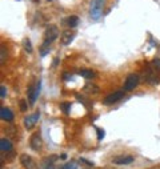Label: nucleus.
<instances>
[{"label": "nucleus", "mask_w": 160, "mask_h": 169, "mask_svg": "<svg viewBox=\"0 0 160 169\" xmlns=\"http://www.w3.org/2000/svg\"><path fill=\"white\" fill-rule=\"evenodd\" d=\"M103 7H104V0H92L91 2V9L89 15L93 20H99L103 12Z\"/></svg>", "instance_id": "f257e3e1"}, {"label": "nucleus", "mask_w": 160, "mask_h": 169, "mask_svg": "<svg viewBox=\"0 0 160 169\" xmlns=\"http://www.w3.org/2000/svg\"><path fill=\"white\" fill-rule=\"evenodd\" d=\"M158 72L159 71H156L152 65H148V67L145 68V71H144V80L148 84H151V85H156V84L159 83V80H160Z\"/></svg>", "instance_id": "f03ea898"}, {"label": "nucleus", "mask_w": 160, "mask_h": 169, "mask_svg": "<svg viewBox=\"0 0 160 169\" xmlns=\"http://www.w3.org/2000/svg\"><path fill=\"white\" fill-rule=\"evenodd\" d=\"M39 93H40V81L38 83H34L28 87V91H27V95H28V100H30V104H35L36 99L39 97Z\"/></svg>", "instance_id": "7ed1b4c3"}, {"label": "nucleus", "mask_w": 160, "mask_h": 169, "mask_svg": "<svg viewBox=\"0 0 160 169\" xmlns=\"http://www.w3.org/2000/svg\"><path fill=\"white\" fill-rule=\"evenodd\" d=\"M57 36H59V29H57L56 25H53V24L48 25L45 29V34H44V41L51 44L57 39Z\"/></svg>", "instance_id": "20e7f679"}, {"label": "nucleus", "mask_w": 160, "mask_h": 169, "mask_svg": "<svg viewBox=\"0 0 160 169\" xmlns=\"http://www.w3.org/2000/svg\"><path fill=\"white\" fill-rule=\"evenodd\" d=\"M123 96H124V91H115L108 95L103 100V102H104V105H112L115 102H118L119 100H122Z\"/></svg>", "instance_id": "39448f33"}, {"label": "nucleus", "mask_w": 160, "mask_h": 169, "mask_svg": "<svg viewBox=\"0 0 160 169\" xmlns=\"http://www.w3.org/2000/svg\"><path fill=\"white\" fill-rule=\"evenodd\" d=\"M139 84V76L136 73H131V75L127 76L125 81H124V91H132L135 89Z\"/></svg>", "instance_id": "423d86ee"}, {"label": "nucleus", "mask_w": 160, "mask_h": 169, "mask_svg": "<svg viewBox=\"0 0 160 169\" xmlns=\"http://www.w3.org/2000/svg\"><path fill=\"white\" fill-rule=\"evenodd\" d=\"M20 163H21V165H23L24 169H38L34 159L28 155H21L20 156Z\"/></svg>", "instance_id": "0eeeda50"}, {"label": "nucleus", "mask_w": 160, "mask_h": 169, "mask_svg": "<svg viewBox=\"0 0 160 169\" xmlns=\"http://www.w3.org/2000/svg\"><path fill=\"white\" fill-rule=\"evenodd\" d=\"M30 146L34 150H40L43 146V140L40 137V133H34L30 140Z\"/></svg>", "instance_id": "6e6552de"}, {"label": "nucleus", "mask_w": 160, "mask_h": 169, "mask_svg": "<svg viewBox=\"0 0 160 169\" xmlns=\"http://www.w3.org/2000/svg\"><path fill=\"white\" fill-rule=\"evenodd\" d=\"M39 119H40V113L39 112H35V113H32V115L27 116L24 119V125H25V128H32L39 121Z\"/></svg>", "instance_id": "1a4fd4ad"}, {"label": "nucleus", "mask_w": 160, "mask_h": 169, "mask_svg": "<svg viewBox=\"0 0 160 169\" xmlns=\"http://www.w3.org/2000/svg\"><path fill=\"white\" fill-rule=\"evenodd\" d=\"M135 157L133 156H118L114 159V164H118V165H128V164H132Z\"/></svg>", "instance_id": "9d476101"}, {"label": "nucleus", "mask_w": 160, "mask_h": 169, "mask_svg": "<svg viewBox=\"0 0 160 169\" xmlns=\"http://www.w3.org/2000/svg\"><path fill=\"white\" fill-rule=\"evenodd\" d=\"M0 117H2V120H4V121H12L13 113L11 109L5 108V106H2V108H0Z\"/></svg>", "instance_id": "9b49d317"}, {"label": "nucleus", "mask_w": 160, "mask_h": 169, "mask_svg": "<svg viewBox=\"0 0 160 169\" xmlns=\"http://www.w3.org/2000/svg\"><path fill=\"white\" fill-rule=\"evenodd\" d=\"M74 38H75V32L64 31L63 35H61V44H63V45H68V44L74 40Z\"/></svg>", "instance_id": "f8f14e48"}, {"label": "nucleus", "mask_w": 160, "mask_h": 169, "mask_svg": "<svg viewBox=\"0 0 160 169\" xmlns=\"http://www.w3.org/2000/svg\"><path fill=\"white\" fill-rule=\"evenodd\" d=\"M11 149H12V142H11L8 138L3 137L2 140H0V150H2V152H9Z\"/></svg>", "instance_id": "ddd939ff"}, {"label": "nucleus", "mask_w": 160, "mask_h": 169, "mask_svg": "<svg viewBox=\"0 0 160 169\" xmlns=\"http://www.w3.org/2000/svg\"><path fill=\"white\" fill-rule=\"evenodd\" d=\"M65 23L70 28H75L76 25L79 24V17L76 16V15H71V16H68L67 19H65Z\"/></svg>", "instance_id": "4468645a"}, {"label": "nucleus", "mask_w": 160, "mask_h": 169, "mask_svg": "<svg viewBox=\"0 0 160 169\" xmlns=\"http://www.w3.org/2000/svg\"><path fill=\"white\" fill-rule=\"evenodd\" d=\"M79 75L84 79H93L95 77V72L91 71V69H80L79 71Z\"/></svg>", "instance_id": "2eb2a0df"}, {"label": "nucleus", "mask_w": 160, "mask_h": 169, "mask_svg": "<svg viewBox=\"0 0 160 169\" xmlns=\"http://www.w3.org/2000/svg\"><path fill=\"white\" fill-rule=\"evenodd\" d=\"M84 92L85 93H89V95H95L99 92V88H97L96 85H93V84H87V85L84 87Z\"/></svg>", "instance_id": "dca6fc26"}, {"label": "nucleus", "mask_w": 160, "mask_h": 169, "mask_svg": "<svg viewBox=\"0 0 160 169\" xmlns=\"http://www.w3.org/2000/svg\"><path fill=\"white\" fill-rule=\"evenodd\" d=\"M49 45L51 44L49 43H47L44 41L42 44V47H40V56H45L47 53H48V51H49Z\"/></svg>", "instance_id": "f3484780"}, {"label": "nucleus", "mask_w": 160, "mask_h": 169, "mask_svg": "<svg viewBox=\"0 0 160 169\" xmlns=\"http://www.w3.org/2000/svg\"><path fill=\"white\" fill-rule=\"evenodd\" d=\"M23 47H24V49L27 51V53H31L32 52V44H31V40L30 39H24L23 40Z\"/></svg>", "instance_id": "a211bd4d"}, {"label": "nucleus", "mask_w": 160, "mask_h": 169, "mask_svg": "<svg viewBox=\"0 0 160 169\" xmlns=\"http://www.w3.org/2000/svg\"><path fill=\"white\" fill-rule=\"evenodd\" d=\"M0 55H2V57H0V61H2V64L5 63V59H7V49L4 48V45H2V48H0Z\"/></svg>", "instance_id": "6ab92c4d"}, {"label": "nucleus", "mask_w": 160, "mask_h": 169, "mask_svg": "<svg viewBox=\"0 0 160 169\" xmlns=\"http://www.w3.org/2000/svg\"><path fill=\"white\" fill-rule=\"evenodd\" d=\"M61 109H63V112L65 115H68V113H70V109H71V104L70 102H63V104H61Z\"/></svg>", "instance_id": "aec40b11"}, {"label": "nucleus", "mask_w": 160, "mask_h": 169, "mask_svg": "<svg viewBox=\"0 0 160 169\" xmlns=\"http://www.w3.org/2000/svg\"><path fill=\"white\" fill-rule=\"evenodd\" d=\"M152 67H154L156 71H160V59H155L154 61H152Z\"/></svg>", "instance_id": "412c9836"}, {"label": "nucleus", "mask_w": 160, "mask_h": 169, "mask_svg": "<svg viewBox=\"0 0 160 169\" xmlns=\"http://www.w3.org/2000/svg\"><path fill=\"white\" fill-rule=\"evenodd\" d=\"M96 132H97V138H99V140H103L104 136H105V132L103 129H100V128H97Z\"/></svg>", "instance_id": "4be33fe9"}, {"label": "nucleus", "mask_w": 160, "mask_h": 169, "mask_svg": "<svg viewBox=\"0 0 160 169\" xmlns=\"http://www.w3.org/2000/svg\"><path fill=\"white\" fill-rule=\"evenodd\" d=\"M5 96H7V89L4 85H2L0 87V99H4Z\"/></svg>", "instance_id": "5701e85b"}, {"label": "nucleus", "mask_w": 160, "mask_h": 169, "mask_svg": "<svg viewBox=\"0 0 160 169\" xmlns=\"http://www.w3.org/2000/svg\"><path fill=\"white\" fill-rule=\"evenodd\" d=\"M20 111L21 112L27 111V101H25V100H20Z\"/></svg>", "instance_id": "b1692460"}, {"label": "nucleus", "mask_w": 160, "mask_h": 169, "mask_svg": "<svg viewBox=\"0 0 160 169\" xmlns=\"http://www.w3.org/2000/svg\"><path fill=\"white\" fill-rule=\"evenodd\" d=\"M60 169H76V165L74 163H68V164H65L64 167H61Z\"/></svg>", "instance_id": "393cba45"}, {"label": "nucleus", "mask_w": 160, "mask_h": 169, "mask_svg": "<svg viewBox=\"0 0 160 169\" xmlns=\"http://www.w3.org/2000/svg\"><path fill=\"white\" fill-rule=\"evenodd\" d=\"M80 161H82V163H84V164H87V165H89V167H93V164L91 163V161H87L85 159H80Z\"/></svg>", "instance_id": "a878e982"}, {"label": "nucleus", "mask_w": 160, "mask_h": 169, "mask_svg": "<svg viewBox=\"0 0 160 169\" xmlns=\"http://www.w3.org/2000/svg\"><path fill=\"white\" fill-rule=\"evenodd\" d=\"M60 159H61V160H65V159H67V155H64V153H63V155L60 156Z\"/></svg>", "instance_id": "bb28decb"}, {"label": "nucleus", "mask_w": 160, "mask_h": 169, "mask_svg": "<svg viewBox=\"0 0 160 169\" xmlns=\"http://www.w3.org/2000/svg\"><path fill=\"white\" fill-rule=\"evenodd\" d=\"M57 61H59V59H57V57H56V59H55V60H53V67H55V65L57 64Z\"/></svg>", "instance_id": "cd10ccee"}, {"label": "nucleus", "mask_w": 160, "mask_h": 169, "mask_svg": "<svg viewBox=\"0 0 160 169\" xmlns=\"http://www.w3.org/2000/svg\"><path fill=\"white\" fill-rule=\"evenodd\" d=\"M47 2H52V0H47Z\"/></svg>", "instance_id": "c85d7f7f"}, {"label": "nucleus", "mask_w": 160, "mask_h": 169, "mask_svg": "<svg viewBox=\"0 0 160 169\" xmlns=\"http://www.w3.org/2000/svg\"><path fill=\"white\" fill-rule=\"evenodd\" d=\"M34 2H39V0H34Z\"/></svg>", "instance_id": "c756f323"}]
</instances>
